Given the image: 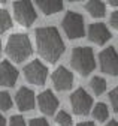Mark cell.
<instances>
[{
    "label": "cell",
    "instance_id": "cell-4",
    "mask_svg": "<svg viewBox=\"0 0 118 126\" xmlns=\"http://www.w3.org/2000/svg\"><path fill=\"white\" fill-rule=\"evenodd\" d=\"M61 27L69 39H78L84 36V18L78 12H67L61 21Z\"/></svg>",
    "mask_w": 118,
    "mask_h": 126
},
{
    "label": "cell",
    "instance_id": "cell-26",
    "mask_svg": "<svg viewBox=\"0 0 118 126\" xmlns=\"http://www.w3.org/2000/svg\"><path fill=\"white\" fill-rule=\"evenodd\" d=\"M0 126H6V120H5V117L0 114Z\"/></svg>",
    "mask_w": 118,
    "mask_h": 126
},
{
    "label": "cell",
    "instance_id": "cell-25",
    "mask_svg": "<svg viewBox=\"0 0 118 126\" xmlns=\"http://www.w3.org/2000/svg\"><path fill=\"white\" fill-rule=\"evenodd\" d=\"M78 126H94V123H91V122H82V123H79Z\"/></svg>",
    "mask_w": 118,
    "mask_h": 126
},
{
    "label": "cell",
    "instance_id": "cell-19",
    "mask_svg": "<svg viewBox=\"0 0 118 126\" xmlns=\"http://www.w3.org/2000/svg\"><path fill=\"white\" fill-rule=\"evenodd\" d=\"M55 122L61 126H70L72 125V117L66 111H58V114L55 116Z\"/></svg>",
    "mask_w": 118,
    "mask_h": 126
},
{
    "label": "cell",
    "instance_id": "cell-15",
    "mask_svg": "<svg viewBox=\"0 0 118 126\" xmlns=\"http://www.w3.org/2000/svg\"><path fill=\"white\" fill-rule=\"evenodd\" d=\"M85 9H87V12L91 15V17H94V18H100V17H103L105 15V12H106V6H105V3L103 2H99V0H90V2H87L85 3Z\"/></svg>",
    "mask_w": 118,
    "mask_h": 126
},
{
    "label": "cell",
    "instance_id": "cell-23",
    "mask_svg": "<svg viewBox=\"0 0 118 126\" xmlns=\"http://www.w3.org/2000/svg\"><path fill=\"white\" fill-rule=\"evenodd\" d=\"M28 126H49L48 125V122L45 120V119H32L30 120V123H28Z\"/></svg>",
    "mask_w": 118,
    "mask_h": 126
},
{
    "label": "cell",
    "instance_id": "cell-8",
    "mask_svg": "<svg viewBox=\"0 0 118 126\" xmlns=\"http://www.w3.org/2000/svg\"><path fill=\"white\" fill-rule=\"evenodd\" d=\"M99 63L102 72L112 77L118 75V56L114 47H108L106 50H103L99 54Z\"/></svg>",
    "mask_w": 118,
    "mask_h": 126
},
{
    "label": "cell",
    "instance_id": "cell-2",
    "mask_svg": "<svg viewBox=\"0 0 118 126\" xmlns=\"http://www.w3.org/2000/svg\"><path fill=\"white\" fill-rule=\"evenodd\" d=\"M6 53L17 63H21L27 57H30L32 53H33V47H32V42L28 39V36L24 35V33L12 35L8 39V44H6Z\"/></svg>",
    "mask_w": 118,
    "mask_h": 126
},
{
    "label": "cell",
    "instance_id": "cell-12",
    "mask_svg": "<svg viewBox=\"0 0 118 126\" xmlns=\"http://www.w3.org/2000/svg\"><path fill=\"white\" fill-rule=\"evenodd\" d=\"M18 80V71L15 66H12L8 60L0 63V86L12 87Z\"/></svg>",
    "mask_w": 118,
    "mask_h": 126
},
{
    "label": "cell",
    "instance_id": "cell-27",
    "mask_svg": "<svg viewBox=\"0 0 118 126\" xmlns=\"http://www.w3.org/2000/svg\"><path fill=\"white\" fill-rule=\"evenodd\" d=\"M106 126H118V125H117V120H111Z\"/></svg>",
    "mask_w": 118,
    "mask_h": 126
},
{
    "label": "cell",
    "instance_id": "cell-9",
    "mask_svg": "<svg viewBox=\"0 0 118 126\" xmlns=\"http://www.w3.org/2000/svg\"><path fill=\"white\" fill-rule=\"evenodd\" d=\"M51 80H52V84H54V87L57 90L64 92V90H69L72 87V84H73V75L64 66H58L52 72Z\"/></svg>",
    "mask_w": 118,
    "mask_h": 126
},
{
    "label": "cell",
    "instance_id": "cell-18",
    "mask_svg": "<svg viewBox=\"0 0 118 126\" xmlns=\"http://www.w3.org/2000/svg\"><path fill=\"white\" fill-rule=\"evenodd\" d=\"M90 87L94 92V94H102L103 92L106 90V81L103 80L102 77H94V78H91V81H90Z\"/></svg>",
    "mask_w": 118,
    "mask_h": 126
},
{
    "label": "cell",
    "instance_id": "cell-28",
    "mask_svg": "<svg viewBox=\"0 0 118 126\" xmlns=\"http://www.w3.org/2000/svg\"><path fill=\"white\" fill-rule=\"evenodd\" d=\"M108 3H109L111 6H117V5H118V2H117V0H111V2H108Z\"/></svg>",
    "mask_w": 118,
    "mask_h": 126
},
{
    "label": "cell",
    "instance_id": "cell-17",
    "mask_svg": "<svg viewBox=\"0 0 118 126\" xmlns=\"http://www.w3.org/2000/svg\"><path fill=\"white\" fill-rule=\"evenodd\" d=\"M93 116H94V119L96 120H99V122H105L106 119H108V116H109V111H108V107L105 105V104H97V105H94V110H93Z\"/></svg>",
    "mask_w": 118,
    "mask_h": 126
},
{
    "label": "cell",
    "instance_id": "cell-11",
    "mask_svg": "<svg viewBox=\"0 0 118 126\" xmlns=\"http://www.w3.org/2000/svg\"><path fill=\"white\" fill-rule=\"evenodd\" d=\"M88 39L97 45H105L111 39V32L103 23H94L88 26Z\"/></svg>",
    "mask_w": 118,
    "mask_h": 126
},
{
    "label": "cell",
    "instance_id": "cell-6",
    "mask_svg": "<svg viewBox=\"0 0 118 126\" xmlns=\"http://www.w3.org/2000/svg\"><path fill=\"white\" fill-rule=\"evenodd\" d=\"M13 15H15V20L25 27L32 26L36 21V11L33 8V3L28 0L13 3Z\"/></svg>",
    "mask_w": 118,
    "mask_h": 126
},
{
    "label": "cell",
    "instance_id": "cell-21",
    "mask_svg": "<svg viewBox=\"0 0 118 126\" xmlns=\"http://www.w3.org/2000/svg\"><path fill=\"white\" fill-rule=\"evenodd\" d=\"M109 99H111V104H112L114 111L118 113V89L111 90V93H109Z\"/></svg>",
    "mask_w": 118,
    "mask_h": 126
},
{
    "label": "cell",
    "instance_id": "cell-16",
    "mask_svg": "<svg viewBox=\"0 0 118 126\" xmlns=\"http://www.w3.org/2000/svg\"><path fill=\"white\" fill-rule=\"evenodd\" d=\"M12 27V18L6 9H0V33H5Z\"/></svg>",
    "mask_w": 118,
    "mask_h": 126
},
{
    "label": "cell",
    "instance_id": "cell-1",
    "mask_svg": "<svg viewBox=\"0 0 118 126\" xmlns=\"http://www.w3.org/2000/svg\"><path fill=\"white\" fill-rule=\"evenodd\" d=\"M36 45L37 51L49 63H55L64 53V44L58 30L52 26L40 27L36 30Z\"/></svg>",
    "mask_w": 118,
    "mask_h": 126
},
{
    "label": "cell",
    "instance_id": "cell-5",
    "mask_svg": "<svg viewBox=\"0 0 118 126\" xmlns=\"http://www.w3.org/2000/svg\"><path fill=\"white\" fill-rule=\"evenodd\" d=\"M48 75V68L39 60H33L24 68V77L28 83L36 84V86H43L47 81Z\"/></svg>",
    "mask_w": 118,
    "mask_h": 126
},
{
    "label": "cell",
    "instance_id": "cell-3",
    "mask_svg": "<svg viewBox=\"0 0 118 126\" xmlns=\"http://www.w3.org/2000/svg\"><path fill=\"white\" fill-rule=\"evenodd\" d=\"M70 65L82 77L91 74L96 66L93 50L90 47H76V48H73L70 56Z\"/></svg>",
    "mask_w": 118,
    "mask_h": 126
},
{
    "label": "cell",
    "instance_id": "cell-22",
    "mask_svg": "<svg viewBox=\"0 0 118 126\" xmlns=\"http://www.w3.org/2000/svg\"><path fill=\"white\" fill-rule=\"evenodd\" d=\"M9 126H25V120L23 119V116H13L11 117Z\"/></svg>",
    "mask_w": 118,
    "mask_h": 126
},
{
    "label": "cell",
    "instance_id": "cell-13",
    "mask_svg": "<svg viewBox=\"0 0 118 126\" xmlns=\"http://www.w3.org/2000/svg\"><path fill=\"white\" fill-rule=\"evenodd\" d=\"M15 102H17V107L20 108V111H30V110L35 108V93L27 87H21L17 92Z\"/></svg>",
    "mask_w": 118,
    "mask_h": 126
},
{
    "label": "cell",
    "instance_id": "cell-14",
    "mask_svg": "<svg viewBox=\"0 0 118 126\" xmlns=\"http://www.w3.org/2000/svg\"><path fill=\"white\" fill-rule=\"evenodd\" d=\"M35 3L45 15H52L63 9V2H57V0H36Z\"/></svg>",
    "mask_w": 118,
    "mask_h": 126
},
{
    "label": "cell",
    "instance_id": "cell-29",
    "mask_svg": "<svg viewBox=\"0 0 118 126\" xmlns=\"http://www.w3.org/2000/svg\"><path fill=\"white\" fill-rule=\"evenodd\" d=\"M0 53H2V42H0Z\"/></svg>",
    "mask_w": 118,
    "mask_h": 126
},
{
    "label": "cell",
    "instance_id": "cell-7",
    "mask_svg": "<svg viewBox=\"0 0 118 126\" xmlns=\"http://www.w3.org/2000/svg\"><path fill=\"white\" fill-rule=\"evenodd\" d=\"M70 105L75 114L85 116L90 113V110L93 107V99L84 89H78L70 94Z\"/></svg>",
    "mask_w": 118,
    "mask_h": 126
},
{
    "label": "cell",
    "instance_id": "cell-20",
    "mask_svg": "<svg viewBox=\"0 0 118 126\" xmlns=\"http://www.w3.org/2000/svg\"><path fill=\"white\" fill-rule=\"evenodd\" d=\"M11 107H12V99L9 96V93L8 92H0V110L6 111Z\"/></svg>",
    "mask_w": 118,
    "mask_h": 126
},
{
    "label": "cell",
    "instance_id": "cell-10",
    "mask_svg": "<svg viewBox=\"0 0 118 126\" xmlns=\"http://www.w3.org/2000/svg\"><path fill=\"white\" fill-rule=\"evenodd\" d=\"M37 105L43 114L52 116L54 111H57L58 108V99L55 98V94L51 90H43L37 96Z\"/></svg>",
    "mask_w": 118,
    "mask_h": 126
},
{
    "label": "cell",
    "instance_id": "cell-24",
    "mask_svg": "<svg viewBox=\"0 0 118 126\" xmlns=\"http://www.w3.org/2000/svg\"><path fill=\"white\" fill-rule=\"evenodd\" d=\"M111 26L114 27V29H118V12L115 11V12H112L111 14Z\"/></svg>",
    "mask_w": 118,
    "mask_h": 126
}]
</instances>
